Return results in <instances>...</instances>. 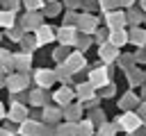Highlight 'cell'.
Segmentation results:
<instances>
[{
	"instance_id": "obj_1",
	"label": "cell",
	"mask_w": 146,
	"mask_h": 136,
	"mask_svg": "<svg viewBox=\"0 0 146 136\" xmlns=\"http://www.w3.org/2000/svg\"><path fill=\"white\" fill-rule=\"evenodd\" d=\"M116 125H119V129H123V131H128V134H135V131L141 127V118L137 116V111H135V113H132V111H125V113L119 116Z\"/></svg>"
},
{
	"instance_id": "obj_2",
	"label": "cell",
	"mask_w": 146,
	"mask_h": 136,
	"mask_svg": "<svg viewBox=\"0 0 146 136\" xmlns=\"http://www.w3.org/2000/svg\"><path fill=\"white\" fill-rule=\"evenodd\" d=\"M27 84H30V77H27V73H11V75L7 77V88H9L11 93L25 91V88H27Z\"/></svg>"
},
{
	"instance_id": "obj_3",
	"label": "cell",
	"mask_w": 146,
	"mask_h": 136,
	"mask_svg": "<svg viewBox=\"0 0 146 136\" xmlns=\"http://www.w3.org/2000/svg\"><path fill=\"white\" fill-rule=\"evenodd\" d=\"M55 79H57L55 70H48V68H39V70L34 73V84H36L39 88H50V86L55 84Z\"/></svg>"
},
{
	"instance_id": "obj_4",
	"label": "cell",
	"mask_w": 146,
	"mask_h": 136,
	"mask_svg": "<svg viewBox=\"0 0 146 136\" xmlns=\"http://www.w3.org/2000/svg\"><path fill=\"white\" fill-rule=\"evenodd\" d=\"M7 118H9V122H23V120H27V107L23 104V102H11V107H9V111H7Z\"/></svg>"
},
{
	"instance_id": "obj_5",
	"label": "cell",
	"mask_w": 146,
	"mask_h": 136,
	"mask_svg": "<svg viewBox=\"0 0 146 136\" xmlns=\"http://www.w3.org/2000/svg\"><path fill=\"white\" fill-rule=\"evenodd\" d=\"M43 125L46 122H39V120H23L21 125H18V134L21 136H39L41 134V129H43Z\"/></svg>"
},
{
	"instance_id": "obj_6",
	"label": "cell",
	"mask_w": 146,
	"mask_h": 136,
	"mask_svg": "<svg viewBox=\"0 0 146 136\" xmlns=\"http://www.w3.org/2000/svg\"><path fill=\"white\" fill-rule=\"evenodd\" d=\"M75 95L82 100V102H96V86L91 82H84V84H78L75 86Z\"/></svg>"
},
{
	"instance_id": "obj_7",
	"label": "cell",
	"mask_w": 146,
	"mask_h": 136,
	"mask_svg": "<svg viewBox=\"0 0 146 136\" xmlns=\"http://www.w3.org/2000/svg\"><path fill=\"white\" fill-rule=\"evenodd\" d=\"M75 34H78L75 27L64 25V27L57 32V41H59V45H75V43H78V36H75Z\"/></svg>"
},
{
	"instance_id": "obj_8",
	"label": "cell",
	"mask_w": 146,
	"mask_h": 136,
	"mask_svg": "<svg viewBox=\"0 0 146 136\" xmlns=\"http://www.w3.org/2000/svg\"><path fill=\"white\" fill-rule=\"evenodd\" d=\"M116 59H119V48H116L114 43H110V41L100 43V61H103V63H112V61H116Z\"/></svg>"
},
{
	"instance_id": "obj_9",
	"label": "cell",
	"mask_w": 146,
	"mask_h": 136,
	"mask_svg": "<svg viewBox=\"0 0 146 136\" xmlns=\"http://www.w3.org/2000/svg\"><path fill=\"white\" fill-rule=\"evenodd\" d=\"M89 82H91L96 88L105 86V84L110 82V68H94V70L89 73Z\"/></svg>"
},
{
	"instance_id": "obj_10",
	"label": "cell",
	"mask_w": 146,
	"mask_h": 136,
	"mask_svg": "<svg viewBox=\"0 0 146 136\" xmlns=\"http://www.w3.org/2000/svg\"><path fill=\"white\" fill-rule=\"evenodd\" d=\"M73 95H75V88H71L68 84H64L62 88H57V91H55V104L66 107V104H71Z\"/></svg>"
},
{
	"instance_id": "obj_11",
	"label": "cell",
	"mask_w": 146,
	"mask_h": 136,
	"mask_svg": "<svg viewBox=\"0 0 146 136\" xmlns=\"http://www.w3.org/2000/svg\"><path fill=\"white\" fill-rule=\"evenodd\" d=\"M64 63H66V68L75 75L78 70H82V68H84V57H82V52H71V54H68V59H66Z\"/></svg>"
},
{
	"instance_id": "obj_12",
	"label": "cell",
	"mask_w": 146,
	"mask_h": 136,
	"mask_svg": "<svg viewBox=\"0 0 146 136\" xmlns=\"http://www.w3.org/2000/svg\"><path fill=\"white\" fill-rule=\"evenodd\" d=\"M41 25V14L39 11H30L25 18H23V29H30V32H36Z\"/></svg>"
},
{
	"instance_id": "obj_13",
	"label": "cell",
	"mask_w": 146,
	"mask_h": 136,
	"mask_svg": "<svg viewBox=\"0 0 146 136\" xmlns=\"http://www.w3.org/2000/svg\"><path fill=\"white\" fill-rule=\"evenodd\" d=\"M62 113H64V118L66 120H71V122H78L80 120V116H82V104H66L64 109H62Z\"/></svg>"
},
{
	"instance_id": "obj_14",
	"label": "cell",
	"mask_w": 146,
	"mask_h": 136,
	"mask_svg": "<svg viewBox=\"0 0 146 136\" xmlns=\"http://www.w3.org/2000/svg\"><path fill=\"white\" fill-rule=\"evenodd\" d=\"M34 34H36V41H39V45H43V43H50L52 39H57V36H55V32H52V27H48V25H39V29H36Z\"/></svg>"
},
{
	"instance_id": "obj_15",
	"label": "cell",
	"mask_w": 146,
	"mask_h": 136,
	"mask_svg": "<svg viewBox=\"0 0 146 136\" xmlns=\"http://www.w3.org/2000/svg\"><path fill=\"white\" fill-rule=\"evenodd\" d=\"M110 43H114L116 48H121V45L128 43V34L123 32V27H119V29H110Z\"/></svg>"
},
{
	"instance_id": "obj_16",
	"label": "cell",
	"mask_w": 146,
	"mask_h": 136,
	"mask_svg": "<svg viewBox=\"0 0 146 136\" xmlns=\"http://www.w3.org/2000/svg\"><path fill=\"white\" fill-rule=\"evenodd\" d=\"M30 52L25 50V52H21V54H14V66L18 68V73H25L27 68H30Z\"/></svg>"
},
{
	"instance_id": "obj_17",
	"label": "cell",
	"mask_w": 146,
	"mask_h": 136,
	"mask_svg": "<svg viewBox=\"0 0 146 136\" xmlns=\"http://www.w3.org/2000/svg\"><path fill=\"white\" fill-rule=\"evenodd\" d=\"M62 116H64V113H62V109H55V107H43V122L55 125Z\"/></svg>"
},
{
	"instance_id": "obj_18",
	"label": "cell",
	"mask_w": 146,
	"mask_h": 136,
	"mask_svg": "<svg viewBox=\"0 0 146 136\" xmlns=\"http://www.w3.org/2000/svg\"><path fill=\"white\" fill-rule=\"evenodd\" d=\"M78 25H80V29H82L84 34H91V32L96 29V18L84 14V16H80V18H78Z\"/></svg>"
},
{
	"instance_id": "obj_19",
	"label": "cell",
	"mask_w": 146,
	"mask_h": 136,
	"mask_svg": "<svg viewBox=\"0 0 146 136\" xmlns=\"http://www.w3.org/2000/svg\"><path fill=\"white\" fill-rule=\"evenodd\" d=\"M123 23H125V16H123L121 11L107 14V25H110V29H119V27H123Z\"/></svg>"
},
{
	"instance_id": "obj_20",
	"label": "cell",
	"mask_w": 146,
	"mask_h": 136,
	"mask_svg": "<svg viewBox=\"0 0 146 136\" xmlns=\"http://www.w3.org/2000/svg\"><path fill=\"white\" fill-rule=\"evenodd\" d=\"M57 136H78V122L66 120L64 125L57 127Z\"/></svg>"
},
{
	"instance_id": "obj_21",
	"label": "cell",
	"mask_w": 146,
	"mask_h": 136,
	"mask_svg": "<svg viewBox=\"0 0 146 136\" xmlns=\"http://www.w3.org/2000/svg\"><path fill=\"white\" fill-rule=\"evenodd\" d=\"M96 131V122L94 120H80L78 122V134L80 136H91Z\"/></svg>"
},
{
	"instance_id": "obj_22",
	"label": "cell",
	"mask_w": 146,
	"mask_h": 136,
	"mask_svg": "<svg viewBox=\"0 0 146 136\" xmlns=\"http://www.w3.org/2000/svg\"><path fill=\"white\" fill-rule=\"evenodd\" d=\"M43 91H46V88H41V91H36V88H34V91L30 93V104H34V107H43V104H46V100H48V95H46Z\"/></svg>"
},
{
	"instance_id": "obj_23",
	"label": "cell",
	"mask_w": 146,
	"mask_h": 136,
	"mask_svg": "<svg viewBox=\"0 0 146 136\" xmlns=\"http://www.w3.org/2000/svg\"><path fill=\"white\" fill-rule=\"evenodd\" d=\"M14 23H16L14 20V11L11 9H2L0 11V27H7L9 29V27H14Z\"/></svg>"
},
{
	"instance_id": "obj_24",
	"label": "cell",
	"mask_w": 146,
	"mask_h": 136,
	"mask_svg": "<svg viewBox=\"0 0 146 136\" xmlns=\"http://www.w3.org/2000/svg\"><path fill=\"white\" fill-rule=\"evenodd\" d=\"M14 66V54L7 52V50H0V68L2 70H11Z\"/></svg>"
},
{
	"instance_id": "obj_25",
	"label": "cell",
	"mask_w": 146,
	"mask_h": 136,
	"mask_svg": "<svg viewBox=\"0 0 146 136\" xmlns=\"http://www.w3.org/2000/svg\"><path fill=\"white\" fill-rule=\"evenodd\" d=\"M137 104H139V100H137V95H132V93H125V95L121 97V109H137Z\"/></svg>"
},
{
	"instance_id": "obj_26",
	"label": "cell",
	"mask_w": 146,
	"mask_h": 136,
	"mask_svg": "<svg viewBox=\"0 0 146 136\" xmlns=\"http://www.w3.org/2000/svg\"><path fill=\"white\" fill-rule=\"evenodd\" d=\"M55 75H57V79H59V82L68 84V79H71V75H73V73H71V70L66 68V63H62V66H59V68L55 70Z\"/></svg>"
},
{
	"instance_id": "obj_27",
	"label": "cell",
	"mask_w": 146,
	"mask_h": 136,
	"mask_svg": "<svg viewBox=\"0 0 146 136\" xmlns=\"http://www.w3.org/2000/svg\"><path fill=\"white\" fill-rule=\"evenodd\" d=\"M130 41H132V43H137V45H144V43H146V32H141V29H132Z\"/></svg>"
},
{
	"instance_id": "obj_28",
	"label": "cell",
	"mask_w": 146,
	"mask_h": 136,
	"mask_svg": "<svg viewBox=\"0 0 146 136\" xmlns=\"http://www.w3.org/2000/svg\"><path fill=\"white\" fill-rule=\"evenodd\" d=\"M66 48H68V45H62V48H57V50L52 52V59H55V61H59V63H64V61L68 59V52H66Z\"/></svg>"
},
{
	"instance_id": "obj_29",
	"label": "cell",
	"mask_w": 146,
	"mask_h": 136,
	"mask_svg": "<svg viewBox=\"0 0 146 136\" xmlns=\"http://www.w3.org/2000/svg\"><path fill=\"white\" fill-rule=\"evenodd\" d=\"M114 131H116V127L110 122H100V127H98V136H114Z\"/></svg>"
},
{
	"instance_id": "obj_30",
	"label": "cell",
	"mask_w": 146,
	"mask_h": 136,
	"mask_svg": "<svg viewBox=\"0 0 146 136\" xmlns=\"http://www.w3.org/2000/svg\"><path fill=\"white\" fill-rule=\"evenodd\" d=\"M7 36H9L11 41H18V43H21V39H23V27H18V29H16V27H9Z\"/></svg>"
},
{
	"instance_id": "obj_31",
	"label": "cell",
	"mask_w": 146,
	"mask_h": 136,
	"mask_svg": "<svg viewBox=\"0 0 146 136\" xmlns=\"http://www.w3.org/2000/svg\"><path fill=\"white\" fill-rule=\"evenodd\" d=\"M114 91H116V88H114V84H112V82H107L105 86H100V97H112V95H114Z\"/></svg>"
},
{
	"instance_id": "obj_32",
	"label": "cell",
	"mask_w": 146,
	"mask_h": 136,
	"mask_svg": "<svg viewBox=\"0 0 146 136\" xmlns=\"http://www.w3.org/2000/svg\"><path fill=\"white\" fill-rule=\"evenodd\" d=\"M23 5L30 9V11H39L43 7V0H23Z\"/></svg>"
},
{
	"instance_id": "obj_33",
	"label": "cell",
	"mask_w": 146,
	"mask_h": 136,
	"mask_svg": "<svg viewBox=\"0 0 146 136\" xmlns=\"http://www.w3.org/2000/svg\"><path fill=\"white\" fill-rule=\"evenodd\" d=\"M39 136H57V127H55V125H48V122H46Z\"/></svg>"
},
{
	"instance_id": "obj_34",
	"label": "cell",
	"mask_w": 146,
	"mask_h": 136,
	"mask_svg": "<svg viewBox=\"0 0 146 136\" xmlns=\"http://www.w3.org/2000/svg\"><path fill=\"white\" fill-rule=\"evenodd\" d=\"M137 116L141 118V122H146V102H139L137 104Z\"/></svg>"
},
{
	"instance_id": "obj_35",
	"label": "cell",
	"mask_w": 146,
	"mask_h": 136,
	"mask_svg": "<svg viewBox=\"0 0 146 136\" xmlns=\"http://www.w3.org/2000/svg\"><path fill=\"white\" fill-rule=\"evenodd\" d=\"M139 82H141L139 70H130V84H139Z\"/></svg>"
},
{
	"instance_id": "obj_36",
	"label": "cell",
	"mask_w": 146,
	"mask_h": 136,
	"mask_svg": "<svg viewBox=\"0 0 146 136\" xmlns=\"http://www.w3.org/2000/svg\"><path fill=\"white\" fill-rule=\"evenodd\" d=\"M57 11H59V5H57V2L48 5V9H46V14H48V16H52V14H57Z\"/></svg>"
},
{
	"instance_id": "obj_37",
	"label": "cell",
	"mask_w": 146,
	"mask_h": 136,
	"mask_svg": "<svg viewBox=\"0 0 146 136\" xmlns=\"http://www.w3.org/2000/svg\"><path fill=\"white\" fill-rule=\"evenodd\" d=\"M21 2H23V0H7V9H11V11H14V9H16Z\"/></svg>"
},
{
	"instance_id": "obj_38",
	"label": "cell",
	"mask_w": 146,
	"mask_h": 136,
	"mask_svg": "<svg viewBox=\"0 0 146 136\" xmlns=\"http://www.w3.org/2000/svg\"><path fill=\"white\" fill-rule=\"evenodd\" d=\"M103 118H105V116H103V111L98 109V111L94 113V118H91V120H94V122H103Z\"/></svg>"
},
{
	"instance_id": "obj_39",
	"label": "cell",
	"mask_w": 146,
	"mask_h": 136,
	"mask_svg": "<svg viewBox=\"0 0 146 136\" xmlns=\"http://www.w3.org/2000/svg\"><path fill=\"white\" fill-rule=\"evenodd\" d=\"M7 77H9V75L0 70V86H7Z\"/></svg>"
},
{
	"instance_id": "obj_40",
	"label": "cell",
	"mask_w": 146,
	"mask_h": 136,
	"mask_svg": "<svg viewBox=\"0 0 146 136\" xmlns=\"http://www.w3.org/2000/svg\"><path fill=\"white\" fill-rule=\"evenodd\" d=\"M119 61H121V66H123V68H128V66H130V63H132V59H125V57H121V59H119Z\"/></svg>"
},
{
	"instance_id": "obj_41",
	"label": "cell",
	"mask_w": 146,
	"mask_h": 136,
	"mask_svg": "<svg viewBox=\"0 0 146 136\" xmlns=\"http://www.w3.org/2000/svg\"><path fill=\"white\" fill-rule=\"evenodd\" d=\"M78 45H80V48H87V45H89V39H78Z\"/></svg>"
},
{
	"instance_id": "obj_42",
	"label": "cell",
	"mask_w": 146,
	"mask_h": 136,
	"mask_svg": "<svg viewBox=\"0 0 146 136\" xmlns=\"http://www.w3.org/2000/svg\"><path fill=\"white\" fill-rule=\"evenodd\" d=\"M130 136H146V129H141V127H139V129H137L135 134H130Z\"/></svg>"
},
{
	"instance_id": "obj_43",
	"label": "cell",
	"mask_w": 146,
	"mask_h": 136,
	"mask_svg": "<svg viewBox=\"0 0 146 136\" xmlns=\"http://www.w3.org/2000/svg\"><path fill=\"white\" fill-rule=\"evenodd\" d=\"M96 39H98L100 43H105V32H98V34H96Z\"/></svg>"
},
{
	"instance_id": "obj_44",
	"label": "cell",
	"mask_w": 146,
	"mask_h": 136,
	"mask_svg": "<svg viewBox=\"0 0 146 136\" xmlns=\"http://www.w3.org/2000/svg\"><path fill=\"white\" fill-rule=\"evenodd\" d=\"M0 136H11V134H9V131H7L5 127H0Z\"/></svg>"
},
{
	"instance_id": "obj_45",
	"label": "cell",
	"mask_w": 146,
	"mask_h": 136,
	"mask_svg": "<svg viewBox=\"0 0 146 136\" xmlns=\"http://www.w3.org/2000/svg\"><path fill=\"white\" fill-rule=\"evenodd\" d=\"M66 5H68V7H75V5H78V0H66Z\"/></svg>"
},
{
	"instance_id": "obj_46",
	"label": "cell",
	"mask_w": 146,
	"mask_h": 136,
	"mask_svg": "<svg viewBox=\"0 0 146 136\" xmlns=\"http://www.w3.org/2000/svg\"><path fill=\"white\" fill-rule=\"evenodd\" d=\"M5 116H7V113H5V107H2V104H0V120H2V118H5Z\"/></svg>"
},
{
	"instance_id": "obj_47",
	"label": "cell",
	"mask_w": 146,
	"mask_h": 136,
	"mask_svg": "<svg viewBox=\"0 0 146 136\" xmlns=\"http://www.w3.org/2000/svg\"><path fill=\"white\" fill-rule=\"evenodd\" d=\"M121 2H123V5H132V0H121Z\"/></svg>"
},
{
	"instance_id": "obj_48",
	"label": "cell",
	"mask_w": 146,
	"mask_h": 136,
	"mask_svg": "<svg viewBox=\"0 0 146 136\" xmlns=\"http://www.w3.org/2000/svg\"><path fill=\"white\" fill-rule=\"evenodd\" d=\"M141 7H144V9H146V0H141Z\"/></svg>"
},
{
	"instance_id": "obj_49",
	"label": "cell",
	"mask_w": 146,
	"mask_h": 136,
	"mask_svg": "<svg viewBox=\"0 0 146 136\" xmlns=\"http://www.w3.org/2000/svg\"><path fill=\"white\" fill-rule=\"evenodd\" d=\"M78 136H80V134H78Z\"/></svg>"
}]
</instances>
